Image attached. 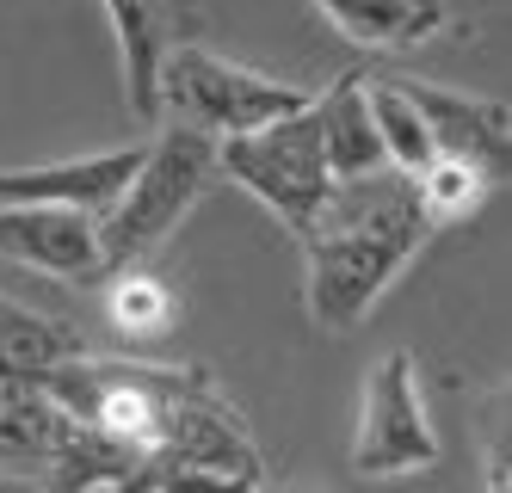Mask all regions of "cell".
I'll list each match as a JSON object with an SVG mask.
<instances>
[{
  "mask_svg": "<svg viewBox=\"0 0 512 493\" xmlns=\"http://www.w3.org/2000/svg\"><path fill=\"white\" fill-rule=\"evenodd\" d=\"M371 111H377V136H383V155H389V167H401V173H420L438 148H432V136H426V118H420V105L401 93V81L395 74H371Z\"/></svg>",
  "mask_w": 512,
  "mask_h": 493,
  "instance_id": "obj_17",
  "label": "cell"
},
{
  "mask_svg": "<svg viewBox=\"0 0 512 493\" xmlns=\"http://www.w3.org/2000/svg\"><path fill=\"white\" fill-rule=\"evenodd\" d=\"M204 364H149V358H99V352H75L56 370H44V395L68 413V420H87L99 432H118L130 444L149 450L161 432V407L198 383Z\"/></svg>",
  "mask_w": 512,
  "mask_h": 493,
  "instance_id": "obj_6",
  "label": "cell"
},
{
  "mask_svg": "<svg viewBox=\"0 0 512 493\" xmlns=\"http://www.w3.org/2000/svg\"><path fill=\"white\" fill-rule=\"evenodd\" d=\"M315 7L346 44L371 50V56L420 50L451 31V0H315Z\"/></svg>",
  "mask_w": 512,
  "mask_h": 493,
  "instance_id": "obj_13",
  "label": "cell"
},
{
  "mask_svg": "<svg viewBox=\"0 0 512 493\" xmlns=\"http://www.w3.org/2000/svg\"><path fill=\"white\" fill-rule=\"evenodd\" d=\"M414 185H420V204H426V216H432V229H451V222H469L475 210H482V198H488L494 179L475 167V161L432 155V161L414 173Z\"/></svg>",
  "mask_w": 512,
  "mask_h": 493,
  "instance_id": "obj_18",
  "label": "cell"
},
{
  "mask_svg": "<svg viewBox=\"0 0 512 493\" xmlns=\"http://www.w3.org/2000/svg\"><path fill=\"white\" fill-rule=\"evenodd\" d=\"M142 148H105L81 161H44V167H0V204H75V210H105L124 179L136 173Z\"/></svg>",
  "mask_w": 512,
  "mask_h": 493,
  "instance_id": "obj_11",
  "label": "cell"
},
{
  "mask_svg": "<svg viewBox=\"0 0 512 493\" xmlns=\"http://www.w3.org/2000/svg\"><path fill=\"white\" fill-rule=\"evenodd\" d=\"M186 481H210V487H260L266 481L260 444H253L241 413L216 395L210 370L161 407V432L142 450V463L130 469L124 487L142 493V487H186Z\"/></svg>",
  "mask_w": 512,
  "mask_h": 493,
  "instance_id": "obj_3",
  "label": "cell"
},
{
  "mask_svg": "<svg viewBox=\"0 0 512 493\" xmlns=\"http://www.w3.org/2000/svg\"><path fill=\"white\" fill-rule=\"evenodd\" d=\"M105 278H112L105 284V321H112L118 339H130V346H155V339H167L179 327V296H173L167 278L149 272V259L112 265Z\"/></svg>",
  "mask_w": 512,
  "mask_h": 493,
  "instance_id": "obj_16",
  "label": "cell"
},
{
  "mask_svg": "<svg viewBox=\"0 0 512 493\" xmlns=\"http://www.w3.org/2000/svg\"><path fill=\"white\" fill-rule=\"evenodd\" d=\"M155 105H161L167 124H186V130H204V136L223 142V136L260 130V124L284 118V111L309 105V93L290 87V81H272V74H253L247 62H229L192 37V44H173L161 56Z\"/></svg>",
  "mask_w": 512,
  "mask_h": 493,
  "instance_id": "obj_5",
  "label": "cell"
},
{
  "mask_svg": "<svg viewBox=\"0 0 512 493\" xmlns=\"http://www.w3.org/2000/svg\"><path fill=\"white\" fill-rule=\"evenodd\" d=\"M315 124H321V148H327V167L334 179H364V173H383V136H377V111H371V68H346L334 74V87L321 99H309Z\"/></svg>",
  "mask_w": 512,
  "mask_h": 493,
  "instance_id": "obj_12",
  "label": "cell"
},
{
  "mask_svg": "<svg viewBox=\"0 0 512 493\" xmlns=\"http://www.w3.org/2000/svg\"><path fill=\"white\" fill-rule=\"evenodd\" d=\"M142 463V444L118 438V432H99L87 420H68L62 413V432L44 457V481L56 493H81V487H124L130 469Z\"/></svg>",
  "mask_w": 512,
  "mask_h": 493,
  "instance_id": "obj_14",
  "label": "cell"
},
{
  "mask_svg": "<svg viewBox=\"0 0 512 493\" xmlns=\"http://www.w3.org/2000/svg\"><path fill=\"white\" fill-rule=\"evenodd\" d=\"M0 259L31 265L62 284H99V216L75 204H0Z\"/></svg>",
  "mask_w": 512,
  "mask_h": 493,
  "instance_id": "obj_8",
  "label": "cell"
},
{
  "mask_svg": "<svg viewBox=\"0 0 512 493\" xmlns=\"http://www.w3.org/2000/svg\"><path fill=\"white\" fill-rule=\"evenodd\" d=\"M210 179H216V136L167 124L155 136V148H142V161L124 179V192L99 210L105 272H112V265L155 259V247H167V235L198 210V198L210 192Z\"/></svg>",
  "mask_w": 512,
  "mask_h": 493,
  "instance_id": "obj_2",
  "label": "cell"
},
{
  "mask_svg": "<svg viewBox=\"0 0 512 493\" xmlns=\"http://www.w3.org/2000/svg\"><path fill=\"white\" fill-rule=\"evenodd\" d=\"M105 19L118 31V62H124V99L136 124H155V74L173 44H192L204 31V0H105Z\"/></svg>",
  "mask_w": 512,
  "mask_h": 493,
  "instance_id": "obj_9",
  "label": "cell"
},
{
  "mask_svg": "<svg viewBox=\"0 0 512 493\" xmlns=\"http://www.w3.org/2000/svg\"><path fill=\"white\" fill-rule=\"evenodd\" d=\"M438 432L426 413L420 364L414 352H383L364 376V420L352 438V475L358 481H401L438 463Z\"/></svg>",
  "mask_w": 512,
  "mask_h": 493,
  "instance_id": "obj_7",
  "label": "cell"
},
{
  "mask_svg": "<svg viewBox=\"0 0 512 493\" xmlns=\"http://www.w3.org/2000/svg\"><path fill=\"white\" fill-rule=\"evenodd\" d=\"M87 352V339L68 327V321H50L25 302H7L0 296V376L7 383H44V370H56L62 358Z\"/></svg>",
  "mask_w": 512,
  "mask_h": 493,
  "instance_id": "obj_15",
  "label": "cell"
},
{
  "mask_svg": "<svg viewBox=\"0 0 512 493\" xmlns=\"http://www.w3.org/2000/svg\"><path fill=\"white\" fill-rule=\"evenodd\" d=\"M401 93L420 105L426 118V136L438 155H457V161H475L494 185H506V99H482V93H451L438 81H420V74H395Z\"/></svg>",
  "mask_w": 512,
  "mask_h": 493,
  "instance_id": "obj_10",
  "label": "cell"
},
{
  "mask_svg": "<svg viewBox=\"0 0 512 493\" xmlns=\"http://www.w3.org/2000/svg\"><path fill=\"white\" fill-rule=\"evenodd\" d=\"M0 481H7V469H0Z\"/></svg>",
  "mask_w": 512,
  "mask_h": 493,
  "instance_id": "obj_19",
  "label": "cell"
},
{
  "mask_svg": "<svg viewBox=\"0 0 512 493\" xmlns=\"http://www.w3.org/2000/svg\"><path fill=\"white\" fill-rule=\"evenodd\" d=\"M432 241V216L420 204L414 173L383 167L364 179H340L315 229L303 235V309L327 333H352L383 302V290L414 265Z\"/></svg>",
  "mask_w": 512,
  "mask_h": 493,
  "instance_id": "obj_1",
  "label": "cell"
},
{
  "mask_svg": "<svg viewBox=\"0 0 512 493\" xmlns=\"http://www.w3.org/2000/svg\"><path fill=\"white\" fill-rule=\"evenodd\" d=\"M216 173L235 179L241 192L260 198L290 235H309L315 216L334 198V167H327V148H321V124L315 111L297 105L284 118L260 124V130H241V136H223L216 142Z\"/></svg>",
  "mask_w": 512,
  "mask_h": 493,
  "instance_id": "obj_4",
  "label": "cell"
}]
</instances>
